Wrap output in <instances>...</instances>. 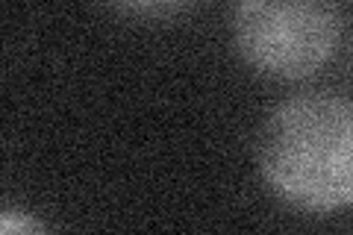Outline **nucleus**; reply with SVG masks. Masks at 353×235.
Listing matches in <instances>:
<instances>
[{
  "label": "nucleus",
  "mask_w": 353,
  "mask_h": 235,
  "mask_svg": "<svg viewBox=\"0 0 353 235\" xmlns=\"http://www.w3.org/2000/svg\"><path fill=\"white\" fill-rule=\"evenodd\" d=\"M256 159L265 183L285 203L333 212L353 203V100L297 94L265 118Z\"/></svg>",
  "instance_id": "f257e3e1"
},
{
  "label": "nucleus",
  "mask_w": 353,
  "mask_h": 235,
  "mask_svg": "<svg viewBox=\"0 0 353 235\" xmlns=\"http://www.w3.org/2000/svg\"><path fill=\"white\" fill-rule=\"evenodd\" d=\"M233 39L250 68L277 80H303L336 53V0H236Z\"/></svg>",
  "instance_id": "f03ea898"
},
{
  "label": "nucleus",
  "mask_w": 353,
  "mask_h": 235,
  "mask_svg": "<svg viewBox=\"0 0 353 235\" xmlns=\"http://www.w3.org/2000/svg\"><path fill=\"white\" fill-rule=\"evenodd\" d=\"M0 229L9 232V235H12V232H32V229H39V223L32 218H27V215L18 218L15 209H6L3 215H0Z\"/></svg>",
  "instance_id": "7ed1b4c3"
},
{
  "label": "nucleus",
  "mask_w": 353,
  "mask_h": 235,
  "mask_svg": "<svg viewBox=\"0 0 353 235\" xmlns=\"http://www.w3.org/2000/svg\"><path fill=\"white\" fill-rule=\"evenodd\" d=\"M121 3H136V6H150V3H168V0H121Z\"/></svg>",
  "instance_id": "20e7f679"
}]
</instances>
